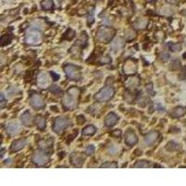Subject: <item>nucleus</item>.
I'll return each instance as SVG.
<instances>
[{"instance_id":"b1692460","label":"nucleus","mask_w":186,"mask_h":186,"mask_svg":"<svg viewBox=\"0 0 186 186\" xmlns=\"http://www.w3.org/2000/svg\"><path fill=\"white\" fill-rule=\"evenodd\" d=\"M178 148H179V144L176 143V142H174V141H169V142L167 144V146H166V149H167V151H169V152L175 151V150H177Z\"/></svg>"},{"instance_id":"5701e85b","label":"nucleus","mask_w":186,"mask_h":186,"mask_svg":"<svg viewBox=\"0 0 186 186\" xmlns=\"http://www.w3.org/2000/svg\"><path fill=\"white\" fill-rule=\"evenodd\" d=\"M151 167V163L146 160H141L138 161L136 164H134V167Z\"/></svg>"},{"instance_id":"0eeeda50","label":"nucleus","mask_w":186,"mask_h":186,"mask_svg":"<svg viewBox=\"0 0 186 186\" xmlns=\"http://www.w3.org/2000/svg\"><path fill=\"white\" fill-rule=\"evenodd\" d=\"M33 162L37 166H45L50 162V157L43 152H37L33 155Z\"/></svg>"},{"instance_id":"393cba45","label":"nucleus","mask_w":186,"mask_h":186,"mask_svg":"<svg viewBox=\"0 0 186 186\" xmlns=\"http://www.w3.org/2000/svg\"><path fill=\"white\" fill-rule=\"evenodd\" d=\"M85 153H86V154H88V155H92V154L95 153V147H94V145L89 144V145L86 148Z\"/></svg>"},{"instance_id":"4468645a","label":"nucleus","mask_w":186,"mask_h":186,"mask_svg":"<svg viewBox=\"0 0 186 186\" xmlns=\"http://www.w3.org/2000/svg\"><path fill=\"white\" fill-rule=\"evenodd\" d=\"M157 138H158V132L157 131H151V132L147 133L145 135V138H144L145 144L148 145V146L154 144L155 142V141L157 140Z\"/></svg>"},{"instance_id":"412c9836","label":"nucleus","mask_w":186,"mask_h":186,"mask_svg":"<svg viewBox=\"0 0 186 186\" xmlns=\"http://www.w3.org/2000/svg\"><path fill=\"white\" fill-rule=\"evenodd\" d=\"M36 124L39 129H44L46 128V119L41 115H38L36 118Z\"/></svg>"},{"instance_id":"6ab92c4d","label":"nucleus","mask_w":186,"mask_h":186,"mask_svg":"<svg viewBox=\"0 0 186 186\" xmlns=\"http://www.w3.org/2000/svg\"><path fill=\"white\" fill-rule=\"evenodd\" d=\"M96 130H97V129H96V128H95L94 126L89 125V126H87V127L83 129L82 134H83L84 136H92V135L95 134Z\"/></svg>"},{"instance_id":"f3484780","label":"nucleus","mask_w":186,"mask_h":186,"mask_svg":"<svg viewBox=\"0 0 186 186\" xmlns=\"http://www.w3.org/2000/svg\"><path fill=\"white\" fill-rule=\"evenodd\" d=\"M137 69L136 64H134V63L131 62H127L125 66H124V70L126 74H130V73H134Z\"/></svg>"},{"instance_id":"aec40b11","label":"nucleus","mask_w":186,"mask_h":186,"mask_svg":"<svg viewBox=\"0 0 186 186\" xmlns=\"http://www.w3.org/2000/svg\"><path fill=\"white\" fill-rule=\"evenodd\" d=\"M41 7L45 11H50L53 9L54 4H53V0H43L41 2Z\"/></svg>"},{"instance_id":"c85d7f7f","label":"nucleus","mask_w":186,"mask_h":186,"mask_svg":"<svg viewBox=\"0 0 186 186\" xmlns=\"http://www.w3.org/2000/svg\"><path fill=\"white\" fill-rule=\"evenodd\" d=\"M160 59H161L162 61H167V60L169 59V56H168V54H167V53H162V54L160 55Z\"/></svg>"},{"instance_id":"6e6552de","label":"nucleus","mask_w":186,"mask_h":186,"mask_svg":"<svg viewBox=\"0 0 186 186\" xmlns=\"http://www.w3.org/2000/svg\"><path fill=\"white\" fill-rule=\"evenodd\" d=\"M30 103L35 109H42L45 107L44 99L38 94H33L30 98Z\"/></svg>"},{"instance_id":"bb28decb","label":"nucleus","mask_w":186,"mask_h":186,"mask_svg":"<svg viewBox=\"0 0 186 186\" xmlns=\"http://www.w3.org/2000/svg\"><path fill=\"white\" fill-rule=\"evenodd\" d=\"M101 167H117V165L116 163H114V162H106V163H103Z\"/></svg>"},{"instance_id":"f03ea898","label":"nucleus","mask_w":186,"mask_h":186,"mask_svg":"<svg viewBox=\"0 0 186 186\" xmlns=\"http://www.w3.org/2000/svg\"><path fill=\"white\" fill-rule=\"evenodd\" d=\"M115 35V31L114 29L103 26V27H101L98 30L96 38L100 42L109 43L110 41H112V39L114 38Z\"/></svg>"},{"instance_id":"20e7f679","label":"nucleus","mask_w":186,"mask_h":186,"mask_svg":"<svg viewBox=\"0 0 186 186\" xmlns=\"http://www.w3.org/2000/svg\"><path fill=\"white\" fill-rule=\"evenodd\" d=\"M115 95V89L113 87L110 86H106L104 88H102L96 95H95V100L98 102H107L110 99L113 98V96Z\"/></svg>"},{"instance_id":"a211bd4d","label":"nucleus","mask_w":186,"mask_h":186,"mask_svg":"<svg viewBox=\"0 0 186 186\" xmlns=\"http://www.w3.org/2000/svg\"><path fill=\"white\" fill-rule=\"evenodd\" d=\"M185 114H186V109L183 108V107H181V106L176 107V108L173 110V112H172V115H173L174 117H181V116H183Z\"/></svg>"},{"instance_id":"423d86ee","label":"nucleus","mask_w":186,"mask_h":186,"mask_svg":"<svg viewBox=\"0 0 186 186\" xmlns=\"http://www.w3.org/2000/svg\"><path fill=\"white\" fill-rule=\"evenodd\" d=\"M64 71L66 76L72 79V80H79L81 78V71L80 68L76 66V65H72V64H67L64 66Z\"/></svg>"},{"instance_id":"f8f14e48","label":"nucleus","mask_w":186,"mask_h":186,"mask_svg":"<svg viewBox=\"0 0 186 186\" xmlns=\"http://www.w3.org/2000/svg\"><path fill=\"white\" fill-rule=\"evenodd\" d=\"M7 132L11 135H17L20 132V125L17 121H11L7 125Z\"/></svg>"},{"instance_id":"a878e982","label":"nucleus","mask_w":186,"mask_h":186,"mask_svg":"<svg viewBox=\"0 0 186 186\" xmlns=\"http://www.w3.org/2000/svg\"><path fill=\"white\" fill-rule=\"evenodd\" d=\"M168 48H169V50H171V51H179V50H180V44H173V43H171V44H168Z\"/></svg>"},{"instance_id":"1a4fd4ad","label":"nucleus","mask_w":186,"mask_h":186,"mask_svg":"<svg viewBox=\"0 0 186 186\" xmlns=\"http://www.w3.org/2000/svg\"><path fill=\"white\" fill-rule=\"evenodd\" d=\"M70 160H71L72 165H74L75 167H80L83 166V164L85 162V156L79 153H73L70 155Z\"/></svg>"},{"instance_id":"cd10ccee","label":"nucleus","mask_w":186,"mask_h":186,"mask_svg":"<svg viewBox=\"0 0 186 186\" xmlns=\"http://www.w3.org/2000/svg\"><path fill=\"white\" fill-rule=\"evenodd\" d=\"M118 152V147L116 145H112L109 149V153L110 154H115Z\"/></svg>"},{"instance_id":"473e14b6","label":"nucleus","mask_w":186,"mask_h":186,"mask_svg":"<svg viewBox=\"0 0 186 186\" xmlns=\"http://www.w3.org/2000/svg\"><path fill=\"white\" fill-rule=\"evenodd\" d=\"M5 102H6V100H5V98H4V95L1 94V103H2V107H4V103H5Z\"/></svg>"},{"instance_id":"7ed1b4c3","label":"nucleus","mask_w":186,"mask_h":186,"mask_svg":"<svg viewBox=\"0 0 186 186\" xmlns=\"http://www.w3.org/2000/svg\"><path fill=\"white\" fill-rule=\"evenodd\" d=\"M42 41V35L36 29L29 30L25 35V42L31 46H37Z\"/></svg>"},{"instance_id":"dca6fc26","label":"nucleus","mask_w":186,"mask_h":186,"mask_svg":"<svg viewBox=\"0 0 186 186\" xmlns=\"http://www.w3.org/2000/svg\"><path fill=\"white\" fill-rule=\"evenodd\" d=\"M21 120H22V123L26 126V127H29L31 126L32 124V120H33V116H32V114L29 112V111H25L22 116H21Z\"/></svg>"},{"instance_id":"7c9ffc66","label":"nucleus","mask_w":186,"mask_h":186,"mask_svg":"<svg viewBox=\"0 0 186 186\" xmlns=\"http://www.w3.org/2000/svg\"><path fill=\"white\" fill-rule=\"evenodd\" d=\"M85 121V118L82 116V115H79L78 117H77V122L79 123V124H81L82 122H84Z\"/></svg>"},{"instance_id":"4be33fe9","label":"nucleus","mask_w":186,"mask_h":186,"mask_svg":"<svg viewBox=\"0 0 186 186\" xmlns=\"http://www.w3.org/2000/svg\"><path fill=\"white\" fill-rule=\"evenodd\" d=\"M39 146L40 148L44 149V150H48V149H50L51 146H52V142L51 141H48V140H43L39 142Z\"/></svg>"},{"instance_id":"72a5a7b5","label":"nucleus","mask_w":186,"mask_h":186,"mask_svg":"<svg viewBox=\"0 0 186 186\" xmlns=\"http://www.w3.org/2000/svg\"><path fill=\"white\" fill-rule=\"evenodd\" d=\"M167 1L168 2V3H171V4H176L179 0H167Z\"/></svg>"},{"instance_id":"f704fd0d","label":"nucleus","mask_w":186,"mask_h":186,"mask_svg":"<svg viewBox=\"0 0 186 186\" xmlns=\"http://www.w3.org/2000/svg\"><path fill=\"white\" fill-rule=\"evenodd\" d=\"M185 125H186V121H185Z\"/></svg>"},{"instance_id":"2eb2a0df","label":"nucleus","mask_w":186,"mask_h":186,"mask_svg":"<svg viewBox=\"0 0 186 186\" xmlns=\"http://www.w3.org/2000/svg\"><path fill=\"white\" fill-rule=\"evenodd\" d=\"M27 141L24 139H20V140H16L12 142L11 144V151L12 152H18L20 150H22L23 148L25 147Z\"/></svg>"},{"instance_id":"9d476101","label":"nucleus","mask_w":186,"mask_h":186,"mask_svg":"<svg viewBox=\"0 0 186 186\" xmlns=\"http://www.w3.org/2000/svg\"><path fill=\"white\" fill-rule=\"evenodd\" d=\"M118 119L119 118H118V116H117L116 114H115V113H109L106 115L105 119H104V125L106 127H108V128L113 127V126H115L117 123Z\"/></svg>"},{"instance_id":"c756f323","label":"nucleus","mask_w":186,"mask_h":186,"mask_svg":"<svg viewBox=\"0 0 186 186\" xmlns=\"http://www.w3.org/2000/svg\"><path fill=\"white\" fill-rule=\"evenodd\" d=\"M112 135H113V136H115V137H119V136L121 135V130H119V129H116V130H115V131L112 133Z\"/></svg>"},{"instance_id":"f257e3e1","label":"nucleus","mask_w":186,"mask_h":186,"mask_svg":"<svg viewBox=\"0 0 186 186\" xmlns=\"http://www.w3.org/2000/svg\"><path fill=\"white\" fill-rule=\"evenodd\" d=\"M79 89L77 88L70 89L63 96V103L68 109H75L78 103V97H79Z\"/></svg>"},{"instance_id":"ddd939ff","label":"nucleus","mask_w":186,"mask_h":186,"mask_svg":"<svg viewBox=\"0 0 186 186\" xmlns=\"http://www.w3.org/2000/svg\"><path fill=\"white\" fill-rule=\"evenodd\" d=\"M125 141L128 145L132 146L134 144H136L138 142V136L136 135V133L132 130H128L126 133V139Z\"/></svg>"},{"instance_id":"39448f33","label":"nucleus","mask_w":186,"mask_h":186,"mask_svg":"<svg viewBox=\"0 0 186 186\" xmlns=\"http://www.w3.org/2000/svg\"><path fill=\"white\" fill-rule=\"evenodd\" d=\"M71 125V121L67 117H58L56 118L54 125H53V130L57 134H61L66 128H68Z\"/></svg>"},{"instance_id":"2f4dec72","label":"nucleus","mask_w":186,"mask_h":186,"mask_svg":"<svg viewBox=\"0 0 186 186\" xmlns=\"http://www.w3.org/2000/svg\"><path fill=\"white\" fill-rule=\"evenodd\" d=\"M51 76H53V79H54V80H58V79L60 78V76H59V75H57V74H55L54 72H53V73H51Z\"/></svg>"},{"instance_id":"9b49d317","label":"nucleus","mask_w":186,"mask_h":186,"mask_svg":"<svg viewBox=\"0 0 186 186\" xmlns=\"http://www.w3.org/2000/svg\"><path fill=\"white\" fill-rule=\"evenodd\" d=\"M50 77H49V76L47 74L42 73V74H40L38 76V77H37V84H38V86L40 88L46 89V88H48L50 86Z\"/></svg>"}]
</instances>
